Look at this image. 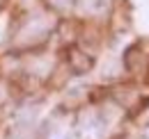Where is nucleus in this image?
I'll return each instance as SVG.
<instances>
[{"instance_id":"39448f33","label":"nucleus","mask_w":149,"mask_h":139,"mask_svg":"<svg viewBox=\"0 0 149 139\" xmlns=\"http://www.w3.org/2000/svg\"><path fill=\"white\" fill-rule=\"evenodd\" d=\"M69 69L64 66V64H60L51 75H48V80H46V87L48 89H62L64 85H67V80H69Z\"/></svg>"},{"instance_id":"f03ea898","label":"nucleus","mask_w":149,"mask_h":139,"mask_svg":"<svg viewBox=\"0 0 149 139\" xmlns=\"http://www.w3.org/2000/svg\"><path fill=\"white\" fill-rule=\"evenodd\" d=\"M122 62H124V69L129 71L131 75H140L145 71V66H147V55H145V48H142V41L131 43L124 50Z\"/></svg>"},{"instance_id":"7ed1b4c3","label":"nucleus","mask_w":149,"mask_h":139,"mask_svg":"<svg viewBox=\"0 0 149 139\" xmlns=\"http://www.w3.org/2000/svg\"><path fill=\"white\" fill-rule=\"evenodd\" d=\"M41 5H44V9H46L48 14H55V16L64 18V16L71 14L76 0H41Z\"/></svg>"},{"instance_id":"20e7f679","label":"nucleus","mask_w":149,"mask_h":139,"mask_svg":"<svg viewBox=\"0 0 149 139\" xmlns=\"http://www.w3.org/2000/svg\"><path fill=\"white\" fill-rule=\"evenodd\" d=\"M74 7L87 12V14H103V12H108L112 7V2L110 0H76Z\"/></svg>"},{"instance_id":"f257e3e1","label":"nucleus","mask_w":149,"mask_h":139,"mask_svg":"<svg viewBox=\"0 0 149 139\" xmlns=\"http://www.w3.org/2000/svg\"><path fill=\"white\" fill-rule=\"evenodd\" d=\"M62 62H64V66L69 69L71 75H87L94 69L96 59H94L92 52H87L76 41H71V43H64V48H62Z\"/></svg>"}]
</instances>
